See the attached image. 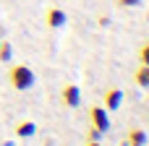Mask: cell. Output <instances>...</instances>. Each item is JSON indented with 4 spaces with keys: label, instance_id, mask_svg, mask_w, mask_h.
Instances as JSON below:
<instances>
[{
    "label": "cell",
    "instance_id": "obj_1",
    "mask_svg": "<svg viewBox=\"0 0 149 146\" xmlns=\"http://www.w3.org/2000/svg\"><path fill=\"white\" fill-rule=\"evenodd\" d=\"M8 84H10L16 91H26V89L34 86V71H31L26 63L10 65V71H8Z\"/></svg>",
    "mask_w": 149,
    "mask_h": 146
},
{
    "label": "cell",
    "instance_id": "obj_2",
    "mask_svg": "<svg viewBox=\"0 0 149 146\" xmlns=\"http://www.w3.org/2000/svg\"><path fill=\"white\" fill-rule=\"evenodd\" d=\"M65 24H68V13H65L63 8L50 5V8L45 10V26H47V29H63Z\"/></svg>",
    "mask_w": 149,
    "mask_h": 146
},
{
    "label": "cell",
    "instance_id": "obj_3",
    "mask_svg": "<svg viewBox=\"0 0 149 146\" xmlns=\"http://www.w3.org/2000/svg\"><path fill=\"white\" fill-rule=\"evenodd\" d=\"M89 125L100 128L102 133H107V131H110V118H107V110H105L102 104L89 107Z\"/></svg>",
    "mask_w": 149,
    "mask_h": 146
},
{
    "label": "cell",
    "instance_id": "obj_4",
    "mask_svg": "<svg viewBox=\"0 0 149 146\" xmlns=\"http://www.w3.org/2000/svg\"><path fill=\"white\" fill-rule=\"evenodd\" d=\"M60 102H63V107H79L81 104V89L76 86V84H63V89H60Z\"/></svg>",
    "mask_w": 149,
    "mask_h": 146
},
{
    "label": "cell",
    "instance_id": "obj_5",
    "mask_svg": "<svg viewBox=\"0 0 149 146\" xmlns=\"http://www.w3.org/2000/svg\"><path fill=\"white\" fill-rule=\"evenodd\" d=\"M120 102H123V91H120L118 86L105 89V94H102V107H105L107 112H115V110L120 107Z\"/></svg>",
    "mask_w": 149,
    "mask_h": 146
},
{
    "label": "cell",
    "instance_id": "obj_6",
    "mask_svg": "<svg viewBox=\"0 0 149 146\" xmlns=\"http://www.w3.org/2000/svg\"><path fill=\"white\" fill-rule=\"evenodd\" d=\"M34 133H37V125H34L31 120H21V123L13 125V136H16V138H31Z\"/></svg>",
    "mask_w": 149,
    "mask_h": 146
},
{
    "label": "cell",
    "instance_id": "obj_7",
    "mask_svg": "<svg viewBox=\"0 0 149 146\" xmlns=\"http://www.w3.org/2000/svg\"><path fill=\"white\" fill-rule=\"evenodd\" d=\"M126 138H128V146H131V144H136V146H147V141H149V136H147V131H144V128H131Z\"/></svg>",
    "mask_w": 149,
    "mask_h": 146
},
{
    "label": "cell",
    "instance_id": "obj_8",
    "mask_svg": "<svg viewBox=\"0 0 149 146\" xmlns=\"http://www.w3.org/2000/svg\"><path fill=\"white\" fill-rule=\"evenodd\" d=\"M134 84L141 89H149V65H139L134 71Z\"/></svg>",
    "mask_w": 149,
    "mask_h": 146
},
{
    "label": "cell",
    "instance_id": "obj_9",
    "mask_svg": "<svg viewBox=\"0 0 149 146\" xmlns=\"http://www.w3.org/2000/svg\"><path fill=\"white\" fill-rule=\"evenodd\" d=\"M10 57H13V47H10V42H3V39H0V60L8 63Z\"/></svg>",
    "mask_w": 149,
    "mask_h": 146
},
{
    "label": "cell",
    "instance_id": "obj_10",
    "mask_svg": "<svg viewBox=\"0 0 149 146\" xmlns=\"http://www.w3.org/2000/svg\"><path fill=\"white\" fill-rule=\"evenodd\" d=\"M102 131L100 128H94V125H89V131H86V141H102Z\"/></svg>",
    "mask_w": 149,
    "mask_h": 146
},
{
    "label": "cell",
    "instance_id": "obj_11",
    "mask_svg": "<svg viewBox=\"0 0 149 146\" xmlns=\"http://www.w3.org/2000/svg\"><path fill=\"white\" fill-rule=\"evenodd\" d=\"M139 63H141V65H149V42H144V44L139 47Z\"/></svg>",
    "mask_w": 149,
    "mask_h": 146
},
{
    "label": "cell",
    "instance_id": "obj_12",
    "mask_svg": "<svg viewBox=\"0 0 149 146\" xmlns=\"http://www.w3.org/2000/svg\"><path fill=\"white\" fill-rule=\"evenodd\" d=\"M115 5L118 8H136V5H141V0H115Z\"/></svg>",
    "mask_w": 149,
    "mask_h": 146
},
{
    "label": "cell",
    "instance_id": "obj_13",
    "mask_svg": "<svg viewBox=\"0 0 149 146\" xmlns=\"http://www.w3.org/2000/svg\"><path fill=\"white\" fill-rule=\"evenodd\" d=\"M84 146H102V144H100V141H86Z\"/></svg>",
    "mask_w": 149,
    "mask_h": 146
},
{
    "label": "cell",
    "instance_id": "obj_14",
    "mask_svg": "<svg viewBox=\"0 0 149 146\" xmlns=\"http://www.w3.org/2000/svg\"><path fill=\"white\" fill-rule=\"evenodd\" d=\"M131 146H136V144H131Z\"/></svg>",
    "mask_w": 149,
    "mask_h": 146
}]
</instances>
